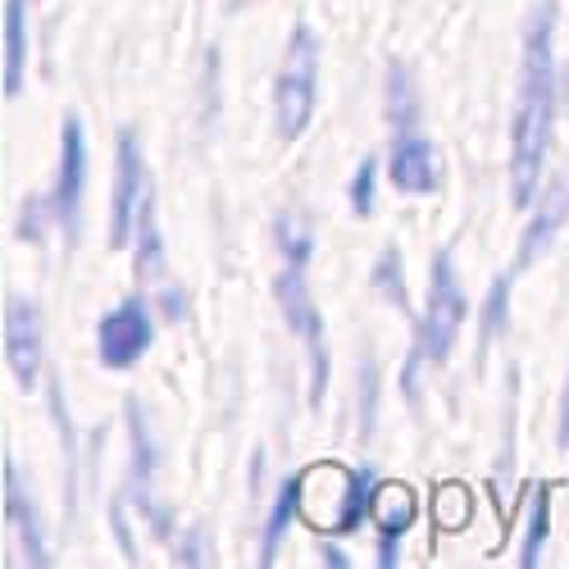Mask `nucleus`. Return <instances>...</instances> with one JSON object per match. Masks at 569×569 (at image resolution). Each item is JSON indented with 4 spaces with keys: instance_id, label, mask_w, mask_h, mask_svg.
I'll return each instance as SVG.
<instances>
[{
    "instance_id": "obj_11",
    "label": "nucleus",
    "mask_w": 569,
    "mask_h": 569,
    "mask_svg": "<svg viewBox=\"0 0 569 569\" xmlns=\"http://www.w3.org/2000/svg\"><path fill=\"white\" fill-rule=\"evenodd\" d=\"M569 214V169H565V178L547 192V201L538 206V214H533V228L525 232V251H519V264H533L542 251H547V242L556 237V228H560V219Z\"/></svg>"
},
{
    "instance_id": "obj_21",
    "label": "nucleus",
    "mask_w": 569,
    "mask_h": 569,
    "mask_svg": "<svg viewBox=\"0 0 569 569\" xmlns=\"http://www.w3.org/2000/svg\"><path fill=\"white\" fill-rule=\"evenodd\" d=\"M392 106H388V114L397 119V123H410V114H415V101H410V91H406V73L401 69H392Z\"/></svg>"
},
{
    "instance_id": "obj_8",
    "label": "nucleus",
    "mask_w": 569,
    "mask_h": 569,
    "mask_svg": "<svg viewBox=\"0 0 569 569\" xmlns=\"http://www.w3.org/2000/svg\"><path fill=\"white\" fill-rule=\"evenodd\" d=\"M369 515H373L378 533H383V551H378V560L392 565L397 560V538L419 519V501L406 483H378L369 492Z\"/></svg>"
},
{
    "instance_id": "obj_20",
    "label": "nucleus",
    "mask_w": 569,
    "mask_h": 569,
    "mask_svg": "<svg viewBox=\"0 0 569 569\" xmlns=\"http://www.w3.org/2000/svg\"><path fill=\"white\" fill-rule=\"evenodd\" d=\"M506 297H510V282L497 278V288L488 292V310H483V347L492 342V333L506 328Z\"/></svg>"
},
{
    "instance_id": "obj_9",
    "label": "nucleus",
    "mask_w": 569,
    "mask_h": 569,
    "mask_svg": "<svg viewBox=\"0 0 569 569\" xmlns=\"http://www.w3.org/2000/svg\"><path fill=\"white\" fill-rule=\"evenodd\" d=\"M6 347H10V365L23 388L37 383V365H41V328H37V310L28 301H10V323H6Z\"/></svg>"
},
{
    "instance_id": "obj_12",
    "label": "nucleus",
    "mask_w": 569,
    "mask_h": 569,
    "mask_svg": "<svg viewBox=\"0 0 569 569\" xmlns=\"http://www.w3.org/2000/svg\"><path fill=\"white\" fill-rule=\"evenodd\" d=\"M82 173H87V156H82V128L78 119L64 123V160H60V187H56V206L64 214V223H73L78 214V197H82Z\"/></svg>"
},
{
    "instance_id": "obj_7",
    "label": "nucleus",
    "mask_w": 569,
    "mask_h": 569,
    "mask_svg": "<svg viewBox=\"0 0 569 569\" xmlns=\"http://www.w3.org/2000/svg\"><path fill=\"white\" fill-rule=\"evenodd\" d=\"M147 169H141V147L132 132H119V178H114V223H110V247H128L132 219L147 201Z\"/></svg>"
},
{
    "instance_id": "obj_19",
    "label": "nucleus",
    "mask_w": 569,
    "mask_h": 569,
    "mask_svg": "<svg viewBox=\"0 0 569 569\" xmlns=\"http://www.w3.org/2000/svg\"><path fill=\"white\" fill-rule=\"evenodd\" d=\"M373 182H378V160H365L351 178V210L356 214H369L373 210Z\"/></svg>"
},
{
    "instance_id": "obj_13",
    "label": "nucleus",
    "mask_w": 569,
    "mask_h": 569,
    "mask_svg": "<svg viewBox=\"0 0 569 569\" xmlns=\"http://www.w3.org/2000/svg\"><path fill=\"white\" fill-rule=\"evenodd\" d=\"M278 247H282V256H288L297 269L310 260V251H315V228L306 223L301 210H282V214H278Z\"/></svg>"
},
{
    "instance_id": "obj_6",
    "label": "nucleus",
    "mask_w": 569,
    "mask_h": 569,
    "mask_svg": "<svg viewBox=\"0 0 569 569\" xmlns=\"http://www.w3.org/2000/svg\"><path fill=\"white\" fill-rule=\"evenodd\" d=\"M273 292H278L282 315H288V323H292V333H301L306 347H310V356H315V401H319V392L328 383V351H323V323H319V310H315L306 282H301V269L292 264L288 273L278 278Z\"/></svg>"
},
{
    "instance_id": "obj_22",
    "label": "nucleus",
    "mask_w": 569,
    "mask_h": 569,
    "mask_svg": "<svg viewBox=\"0 0 569 569\" xmlns=\"http://www.w3.org/2000/svg\"><path fill=\"white\" fill-rule=\"evenodd\" d=\"M560 447H569V383H565V406H560Z\"/></svg>"
},
{
    "instance_id": "obj_16",
    "label": "nucleus",
    "mask_w": 569,
    "mask_h": 569,
    "mask_svg": "<svg viewBox=\"0 0 569 569\" xmlns=\"http://www.w3.org/2000/svg\"><path fill=\"white\" fill-rule=\"evenodd\" d=\"M469 515H473V501H469V488L460 483H442L438 488V501H433V519H438V529L442 533H456L469 525Z\"/></svg>"
},
{
    "instance_id": "obj_17",
    "label": "nucleus",
    "mask_w": 569,
    "mask_h": 569,
    "mask_svg": "<svg viewBox=\"0 0 569 569\" xmlns=\"http://www.w3.org/2000/svg\"><path fill=\"white\" fill-rule=\"evenodd\" d=\"M297 515V479H288L282 483V492H278V501H273V510H269V525H264V565H273V551H278V542H282V533H288V519Z\"/></svg>"
},
{
    "instance_id": "obj_14",
    "label": "nucleus",
    "mask_w": 569,
    "mask_h": 569,
    "mask_svg": "<svg viewBox=\"0 0 569 569\" xmlns=\"http://www.w3.org/2000/svg\"><path fill=\"white\" fill-rule=\"evenodd\" d=\"M23 56H28L23 0H10V28H6V91L10 97H19V87H23Z\"/></svg>"
},
{
    "instance_id": "obj_2",
    "label": "nucleus",
    "mask_w": 569,
    "mask_h": 569,
    "mask_svg": "<svg viewBox=\"0 0 569 569\" xmlns=\"http://www.w3.org/2000/svg\"><path fill=\"white\" fill-rule=\"evenodd\" d=\"M369 510V473L319 460L297 473V515L315 533H356Z\"/></svg>"
},
{
    "instance_id": "obj_5",
    "label": "nucleus",
    "mask_w": 569,
    "mask_h": 569,
    "mask_svg": "<svg viewBox=\"0 0 569 569\" xmlns=\"http://www.w3.org/2000/svg\"><path fill=\"white\" fill-rule=\"evenodd\" d=\"M97 342H101V360H106L110 369L137 365L141 356L151 351V342H156V328H151L147 306H141V301L114 306V310L101 319V328H97Z\"/></svg>"
},
{
    "instance_id": "obj_18",
    "label": "nucleus",
    "mask_w": 569,
    "mask_h": 569,
    "mask_svg": "<svg viewBox=\"0 0 569 569\" xmlns=\"http://www.w3.org/2000/svg\"><path fill=\"white\" fill-rule=\"evenodd\" d=\"M373 282H378V292H383L392 306H406V282H401V251H397V247H388V251H383V260H378V269H373Z\"/></svg>"
},
{
    "instance_id": "obj_15",
    "label": "nucleus",
    "mask_w": 569,
    "mask_h": 569,
    "mask_svg": "<svg viewBox=\"0 0 569 569\" xmlns=\"http://www.w3.org/2000/svg\"><path fill=\"white\" fill-rule=\"evenodd\" d=\"M547 525H551V488H533V510H529V529H525V551H519V565H538L542 560Z\"/></svg>"
},
{
    "instance_id": "obj_3",
    "label": "nucleus",
    "mask_w": 569,
    "mask_h": 569,
    "mask_svg": "<svg viewBox=\"0 0 569 569\" xmlns=\"http://www.w3.org/2000/svg\"><path fill=\"white\" fill-rule=\"evenodd\" d=\"M315 60H319V46L310 28L297 23L288 56H282V69H278V82H273V119H278V137H288V141L301 137L315 114Z\"/></svg>"
},
{
    "instance_id": "obj_4",
    "label": "nucleus",
    "mask_w": 569,
    "mask_h": 569,
    "mask_svg": "<svg viewBox=\"0 0 569 569\" xmlns=\"http://www.w3.org/2000/svg\"><path fill=\"white\" fill-rule=\"evenodd\" d=\"M460 319H465V292H460V278L451 269L447 256L433 260V288H429V310H423V328H419V342L429 360H442L460 333Z\"/></svg>"
},
{
    "instance_id": "obj_10",
    "label": "nucleus",
    "mask_w": 569,
    "mask_h": 569,
    "mask_svg": "<svg viewBox=\"0 0 569 569\" xmlns=\"http://www.w3.org/2000/svg\"><path fill=\"white\" fill-rule=\"evenodd\" d=\"M392 182L401 192H433L438 187V160H433V147L423 137L406 132L392 147Z\"/></svg>"
},
{
    "instance_id": "obj_1",
    "label": "nucleus",
    "mask_w": 569,
    "mask_h": 569,
    "mask_svg": "<svg viewBox=\"0 0 569 569\" xmlns=\"http://www.w3.org/2000/svg\"><path fill=\"white\" fill-rule=\"evenodd\" d=\"M551 119H556V60H551V6H542L525 37V78H519L515 141H510V197L519 210L533 206L551 147Z\"/></svg>"
}]
</instances>
